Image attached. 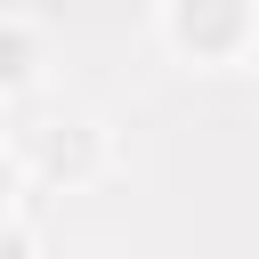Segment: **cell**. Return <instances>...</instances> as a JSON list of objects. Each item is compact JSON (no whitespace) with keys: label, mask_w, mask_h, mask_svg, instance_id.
<instances>
[{"label":"cell","mask_w":259,"mask_h":259,"mask_svg":"<svg viewBox=\"0 0 259 259\" xmlns=\"http://www.w3.org/2000/svg\"><path fill=\"white\" fill-rule=\"evenodd\" d=\"M24 57H32V40H24V32H16V24H8V32H0V89H16V81H24V73H32V65H24Z\"/></svg>","instance_id":"6da1fadb"},{"label":"cell","mask_w":259,"mask_h":259,"mask_svg":"<svg viewBox=\"0 0 259 259\" xmlns=\"http://www.w3.org/2000/svg\"><path fill=\"white\" fill-rule=\"evenodd\" d=\"M0 259H32V243H24L16 227H8V235H0Z\"/></svg>","instance_id":"7a4b0ae2"}]
</instances>
